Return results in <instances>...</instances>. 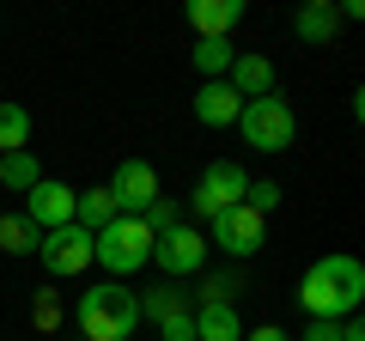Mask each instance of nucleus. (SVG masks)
<instances>
[{
	"instance_id": "25",
	"label": "nucleus",
	"mask_w": 365,
	"mask_h": 341,
	"mask_svg": "<svg viewBox=\"0 0 365 341\" xmlns=\"http://www.w3.org/2000/svg\"><path fill=\"white\" fill-rule=\"evenodd\" d=\"M158 341H195V311H189V305L170 311L165 323H158Z\"/></svg>"
},
{
	"instance_id": "7",
	"label": "nucleus",
	"mask_w": 365,
	"mask_h": 341,
	"mask_svg": "<svg viewBox=\"0 0 365 341\" xmlns=\"http://www.w3.org/2000/svg\"><path fill=\"white\" fill-rule=\"evenodd\" d=\"M207 232L201 225H170L165 238H153V263L165 268L170 280H189V275H207Z\"/></svg>"
},
{
	"instance_id": "21",
	"label": "nucleus",
	"mask_w": 365,
	"mask_h": 341,
	"mask_svg": "<svg viewBox=\"0 0 365 341\" xmlns=\"http://www.w3.org/2000/svg\"><path fill=\"white\" fill-rule=\"evenodd\" d=\"M31 146V110L25 104H0V158Z\"/></svg>"
},
{
	"instance_id": "8",
	"label": "nucleus",
	"mask_w": 365,
	"mask_h": 341,
	"mask_svg": "<svg viewBox=\"0 0 365 341\" xmlns=\"http://www.w3.org/2000/svg\"><path fill=\"white\" fill-rule=\"evenodd\" d=\"M37 263H43V275H49V280L86 275V268H91V232H86V225H55V232H43Z\"/></svg>"
},
{
	"instance_id": "29",
	"label": "nucleus",
	"mask_w": 365,
	"mask_h": 341,
	"mask_svg": "<svg viewBox=\"0 0 365 341\" xmlns=\"http://www.w3.org/2000/svg\"><path fill=\"white\" fill-rule=\"evenodd\" d=\"M341 341H365V323H359V317H347V323H341Z\"/></svg>"
},
{
	"instance_id": "15",
	"label": "nucleus",
	"mask_w": 365,
	"mask_h": 341,
	"mask_svg": "<svg viewBox=\"0 0 365 341\" xmlns=\"http://www.w3.org/2000/svg\"><path fill=\"white\" fill-rule=\"evenodd\" d=\"M195 341H244L237 305H201L195 311Z\"/></svg>"
},
{
	"instance_id": "19",
	"label": "nucleus",
	"mask_w": 365,
	"mask_h": 341,
	"mask_svg": "<svg viewBox=\"0 0 365 341\" xmlns=\"http://www.w3.org/2000/svg\"><path fill=\"white\" fill-rule=\"evenodd\" d=\"M37 244H43V232L25 213H0V250L6 256H37Z\"/></svg>"
},
{
	"instance_id": "12",
	"label": "nucleus",
	"mask_w": 365,
	"mask_h": 341,
	"mask_svg": "<svg viewBox=\"0 0 365 341\" xmlns=\"http://www.w3.org/2000/svg\"><path fill=\"white\" fill-rule=\"evenodd\" d=\"M244 0H195V6H189V31H195V43H207V37H232L237 25H244Z\"/></svg>"
},
{
	"instance_id": "28",
	"label": "nucleus",
	"mask_w": 365,
	"mask_h": 341,
	"mask_svg": "<svg viewBox=\"0 0 365 341\" xmlns=\"http://www.w3.org/2000/svg\"><path fill=\"white\" fill-rule=\"evenodd\" d=\"M244 341H292L280 323H262V329H244Z\"/></svg>"
},
{
	"instance_id": "1",
	"label": "nucleus",
	"mask_w": 365,
	"mask_h": 341,
	"mask_svg": "<svg viewBox=\"0 0 365 341\" xmlns=\"http://www.w3.org/2000/svg\"><path fill=\"white\" fill-rule=\"evenodd\" d=\"M299 305L311 317H323V323H347V317H359V305H365V263L347 256V250L317 256V263L299 275Z\"/></svg>"
},
{
	"instance_id": "26",
	"label": "nucleus",
	"mask_w": 365,
	"mask_h": 341,
	"mask_svg": "<svg viewBox=\"0 0 365 341\" xmlns=\"http://www.w3.org/2000/svg\"><path fill=\"white\" fill-rule=\"evenodd\" d=\"M31 323H37V329H55V323H61V299H55V292H37V305H31Z\"/></svg>"
},
{
	"instance_id": "14",
	"label": "nucleus",
	"mask_w": 365,
	"mask_h": 341,
	"mask_svg": "<svg viewBox=\"0 0 365 341\" xmlns=\"http://www.w3.org/2000/svg\"><path fill=\"white\" fill-rule=\"evenodd\" d=\"M335 31H341V6L335 0H311V6L292 13V37L299 43H329Z\"/></svg>"
},
{
	"instance_id": "22",
	"label": "nucleus",
	"mask_w": 365,
	"mask_h": 341,
	"mask_svg": "<svg viewBox=\"0 0 365 341\" xmlns=\"http://www.w3.org/2000/svg\"><path fill=\"white\" fill-rule=\"evenodd\" d=\"M244 280L237 275H201V305H237Z\"/></svg>"
},
{
	"instance_id": "2",
	"label": "nucleus",
	"mask_w": 365,
	"mask_h": 341,
	"mask_svg": "<svg viewBox=\"0 0 365 341\" xmlns=\"http://www.w3.org/2000/svg\"><path fill=\"white\" fill-rule=\"evenodd\" d=\"M73 323L86 341H134L140 329V299L128 280H91L73 305Z\"/></svg>"
},
{
	"instance_id": "5",
	"label": "nucleus",
	"mask_w": 365,
	"mask_h": 341,
	"mask_svg": "<svg viewBox=\"0 0 365 341\" xmlns=\"http://www.w3.org/2000/svg\"><path fill=\"white\" fill-rule=\"evenodd\" d=\"M262 244H268V220H262L250 201H237V208H225V213H213V220H207V250H225V256L250 263Z\"/></svg>"
},
{
	"instance_id": "9",
	"label": "nucleus",
	"mask_w": 365,
	"mask_h": 341,
	"mask_svg": "<svg viewBox=\"0 0 365 341\" xmlns=\"http://www.w3.org/2000/svg\"><path fill=\"white\" fill-rule=\"evenodd\" d=\"M104 189H110V201H116V213H146L158 195H165V189H158V170L146 165V158H122V165L110 170Z\"/></svg>"
},
{
	"instance_id": "3",
	"label": "nucleus",
	"mask_w": 365,
	"mask_h": 341,
	"mask_svg": "<svg viewBox=\"0 0 365 341\" xmlns=\"http://www.w3.org/2000/svg\"><path fill=\"white\" fill-rule=\"evenodd\" d=\"M91 263L104 268L110 280L140 275V268L153 263V232H146V220H140V213H116L104 232L91 238Z\"/></svg>"
},
{
	"instance_id": "18",
	"label": "nucleus",
	"mask_w": 365,
	"mask_h": 341,
	"mask_svg": "<svg viewBox=\"0 0 365 341\" xmlns=\"http://www.w3.org/2000/svg\"><path fill=\"white\" fill-rule=\"evenodd\" d=\"M189 61H195L201 79H225V73H232V61H237V49H232V37H207V43L189 49Z\"/></svg>"
},
{
	"instance_id": "11",
	"label": "nucleus",
	"mask_w": 365,
	"mask_h": 341,
	"mask_svg": "<svg viewBox=\"0 0 365 341\" xmlns=\"http://www.w3.org/2000/svg\"><path fill=\"white\" fill-rule=\"evenodd\" d=\"M189 110H195V122L201 128H232L237 122V110H244V98L225 86V79H201L195 86V98H189Z\"/></svg>"
},
{
	"instance_id": "27",
	"label": "nucleus",
	"mask_w": 365,
	"mask_h": 341,
	"mask_svg": "<svg viewBox=\"0 0 365 341\" xmlns=\"http://www.w3.org/2000/svg\"><path fill=\"white\" fill-rule=\"evenodd\" d=\"M292 341H341V323H323V317H311V323H304V335H292Z\"/></svg>"
},
{
	"instance_id": "6",
	"label": "nucleus",
	"mask_w": 365,
	"mask_h": 341,
	"mask_svg": "<svg viewBox=\"0 0 365 341\" xmlns=\"http://www.w3.org/2000/svg\"><path fill=\"white\" fill-rule=\"evenodd\" d=\"M244 195H250V170L237 165V158H213V165L195 177V189H189V208H195L201 220H213V213L237 208Z\"/></svg>"
},
{
	"instance_id": "16",
	"label": "nucleus",
	"mask_w": 365,
	"mask_h": 341,
	"mask_svg": "<svg viewBox=\"0 0 365 341\" xmlns=\"http://www.w3.org/2000/svg\"><path fill=\"white\" fill-rule=\"evenodd\" d=\"M110 220H116V201H110V189H104V183H98V189H79V195H73V225H86L91 238L104 232Z\"/></svg>"
},
{
	"instance_id": "10",
	"label": "nucleus",
	"mask_w": 365,
	"mask_h": 341,
	"mask_svg": "<svg viewBox=\"0 0 365 341\" xmlns=\"http://www.w3.org/2000/svg\"><path fill=\"white\" fill-rule=\"evenodd\" d=\"M73 195H79V189H67L61 177H43V183L25 195V208H19V213H25L37 232H55V225H73Z\"/></svg>"
},
{
	"instance_id": "13",
	"label": "nucleus",
	"mask_w": 365,
	"mask_h": 341,
	"mask_svg": "<svg viewBox=\"0 0 365 341\" xmlns=\"http://www.w3.org/2000/svg\"><path fill=\"white\" fill-rule=\"evenodd\" d=\"M225 86H232L237 98H268V92H280V79H274V61L268 55H237L232 61V73H225Z\"/></svg>"
},
{
	"instance_id": "20",
	"label": "nucleus",
	"mask_w": 365,
	"mask_h": 341,
	"mask_svg": "<svg viewBox=\"0 0 365 341\" xmlns=\"http://www.w3.org/2000/svg\"><path fill=\"white\" fill-rule=\"evenodd\" d=\"M134 299H140V323H146V317H153V323H165L170 311H182V305H189V299H182V287H177V280H158V287L134 292Z\"/></svg>"
},
{
	"instance_id": "17",
	"label": "nucleus",
	"mask_w": 365,
	"mask_h": 341,
	"mask_svg": "<svg viewBox=\"0 0 365 341\" xmlns=\"http://www.w3.org/2000/svg\"><path fill=\"white\" fill-rule=\"evenodd\" d=\"M43 183V165H37V153H6L0 158V189H13V195H31V189Z\"/></svg>"
},
{
	"instance_id": "24",
	"label": "nucleus",
	"mask_w": 365,
	"mask_h": 341,
	"mask_svg": "<svg viewBox=\"0 0 365 341\" xmlns=\"http://www.w3.org/2000/svg\"><path fill=\"white\" fill-rule=\"evenodd\" d=\"M140 220H146V232H153V238H165L170 225H182V208H177V201H170V195H158L153 208L140 213Z\"/></svg>"
},
{
	"instance_id": "4",
	"label": "nucleus",
	"mask_w": 365,
	"mask_h": 341,
	"mask_svg": "<svg viewBox=\"0 0 365 341\" xmlns=\"http://www.w3.org/2000/svg\"><path fill=\"white\" fill-rule=\"evenodd\" d=\"M237 134H244V146H250V153H262V158H280L292 141H299V116H292L287 92L250 98V104L237 110Z\"/></svg>"
},
{
	"instance_id": "23",
	"label": "nucleus",
	"mask_w": 365,
	"mask_h": 341,
	"mask_svg": "<svg viewBox=\"0 0 365 341\" xmlns=\"http://www.w3.org/2000/svg\"><path fill=\"white\" fill-rule=\"evenodd\" d=\"M244 201H250V208L262 213V220H268V213L280 208V201H287V189L274 183V177H250V195H244Z\"/></svg>"
}]
</instances>
